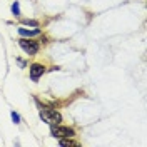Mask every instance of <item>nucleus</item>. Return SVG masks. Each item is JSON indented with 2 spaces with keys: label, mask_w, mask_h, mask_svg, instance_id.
Masks as SVG:
<instances>
[{
  "label": "nucleus",
  "mask_w": 147,
  "mask_h": 147,
  "mask_svg": "<svg viewBox=\"0 0 147 147\" xmlns=\"http://www.w3.org/2000/svg\"><path fill=\"white\" fill-rule=\"evenodd\" d=\"M40 117H42V120L44 122H47V124H59L60 120H62V115L59 114V112H55V110L52 109H42L40 110Z\"/></svg>",
  "instance_id": "1"
},
{
  "label": "nucleus",
  "mask_w": 147,
  "mask_h": 147,
  "mask_svg": "<svg viewBox=\"0 0 147 147\" xmlns=\"http://www.w3.org/2000/svg\"><path fill=\"white\" fill-rule=\"evenodd\" d=\"M50 132H52V136H54V137H59V139L74 137V136H75L74 129H69V127H60L59 124H52V127H50Z\"/></svg>",
  "instance_id": "2"
},
{
  "label": "nucleus",
  "mask_w": 147,
  "mask_h": 147,
  "mask_svg": "<svg viewBox=\"0 0 147 147\" xmlns=\"http://www.w3.org/2000/svg\"><path fill=\"white\" fill-rule=\"evenodd\" d=\"M18 44H20V47L27 52L28 55H34L38 52V44L37 42H34V40H28V38H20L18 40Z\"/></svg>",
  "instance_id": "3"
},
{
  "label": "nucleus",
  "mask_w": 147,
  "mask_h": 147,
  "mask_svg": "<svg viewBox=\"0 0 147 147\" xmlns=\"http://www.w3.org/2000/svg\"><path fill=\"white\" fill-rule=\"evenodd\" d=\"M45 72V67L40 64H32L30 65V79L38 80V77H42V74Z\"/></svg>",
  "instance_id": "4"
},
{
  "label": "nucleus",
  "mask_w": 147,
  "mask_h": 147,
  "mask_svg": "<svg viewBox=\"0 0 147 147\" xmlns=\"http://www.w3.org/2000/svg\"><path fill=\"white\" fill-rule=\"evenodd\" d=\"M18 34L22 37H35L40 34V28H25V27H20L18 28Z\"/></svg>",
  "instance_id": "5"
},
{
  "label": "nucleus",
  "mask_w": 147,
  "mask_h": 147,
  "mask_svg": "<svg viewBox=\"0 0 147 147\" xmlns=\"http://www.w3.org/2000/svg\"><path fill=\"white\" fill-rule=\"evenodd\" d=\"M12 12H13V15H15V17H18V15H20V7H18V2H15V3L12 5Z\"/></svg>",
  "instance_id": "6"
},
{
  "label": "nucleus",
  "mask_w": 147,
  "mask_h": 147,
  "mask_svg": "<svg viewBox=\"0 0 147 147\" xmlns=\"http://www.w3.org/2000/svg\"><path fill=\"white\" fill-rule=\"evenodd\" d=\"M12 120H13L15 124H18V122H20V115H18V114H15V112H12Z\"/></svg>",
  "instance_id": "7"
},
{
  "label": "nucleus",
  "mask_w": 147,
  "mask_h": 147,
  "mask_svg": "<svg viewBox=\"0 0 147 147\" xmlns=\"http://www.w3.org/2000/svg\"><path fill=\"white\" fill-rule=\"evenodd\" d=\"M24 24H28V25H34V27H37L38 24H37L35 20H24Z\"/></svg>",
  "instance_id": "8"
}]
</instances>
